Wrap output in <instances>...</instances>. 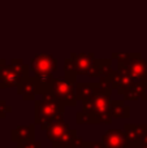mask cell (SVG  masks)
Wrapping results in <instances>:
<instances>
[{
  "mask_svg": "<svg viewBox=\"0 0 147 148\" xmlns=\"http://www.w3.org/2000/svg\"><path fill=\"white\" fill-rule=\"evenodd\" d=\"M102 142L106 148H128L126 136L122 130H108Z\"/></svg>",
  "mask_w": 147,
  "mask_h": 148,
  "instance_id": "obj_8",
  "label": "cell"
},
{
  "mask_svg": "<svg viewBox=\"0 0 147 148\" xmlns=\"http://www.w3.org/2000/svg\"><path fill=\"white\" fill-rule=\"evenodd\" d=\"M147 131V125L146 123H126L124 126V133L128 140V148H137L139 144L141 139Z\"/></svg>",
  "mask_w": 147,
  "mask_h": 148,
  "instance_id": "obj_7",
  "label": "cell"
},
{
  "mask_svg": "<svg viewBox=\"0 0 147 148\" xmlns=\"http://www.w3.org/2000/svg\"><path fill=\"white\" fill-rule=\"evenodd\" d=\"M57 69V61L51 55H36L30 62V70L35 75L52 74Z\"/></svg>",
  "mask_w": 147,
  "mask_h": 148,
  "instance_id": "obj_5",
  "label": "cell"
},
{
  "mask_svg": "<svg viewBox=\"0 0 147 148\" xmlns=\"http://www.w3.org/2000/svg\"><path fill=\"white\" fill-rule=\"evenodd\" d=\"M109 87H107L103 82L98 83H76V94L77 99L80 101H86V100L93 99L100 92L107 91Z\"/></svg>",
  "mask_w": 147,
  "mask_h": 148,
  "instance_id": "obj_6",
  "label": "cell"
},
{
  "mask_svg": "<svg viewBox=\"0 0 147 148\" xmlns=\"http://www.w3.org/2000/svg\"><path fill=\"white\" fill-rule=\"evenodd\" d=\"M111 116L112 118H128L130 116V108L124 100L111 101Z\"/></svg>",
  "mask_w": 147,
  "mask_h": 148,
  "instance_id": "obj_16",
  "label": "cell"
},
{
  "mask_svg": "<svg viewBox=\"0 0 147 148\" xmlns=\"http://www.w3.org/2000/svg\"><path fill=\"white\" fill-rule=\"evenodd\" d=\"M87 148H106L103 144V142H89Z\"/></svg>",
  "mask_w": 147,
  "mask_h": 148,
  "instance_id": "obj_20",
  "label": "cell"
},
{
  "mask_svg": "<svg viewBox=\"0 0 147 148\" xmlns=\"http://www.w3.org/2000/svg\"><path fill=\"white\" fill-rule=\"evenodd\" d=\"M18 95L22 96L23 100H34L35 99V84L33 78H26L21 84L17 86Z\"/></svg>",
  "mask_w": 147,
  "mask_h": 148,
  "instance_id": "obj_15",
  "label": "cell"
},
{
  "mask_svg": "<svg viewBox=\"0 0 147 148\" xmlns=\"http://www.w3.org/2000/svg\"><path fill=\"white\" fill-rule=\"evenodd\" d=\"M111 94L112 90L108 88L107 91L100 92L93 99L82 101L83 112L90 113L95 120V123H106L109 125L112 122L111 116Z\"/></svg>",
  "mask_w": 147,
  "mask_h": 148,
  "instance_id": "obj_2",
  "label": "cell"
},
{
  "mask_svg": "<svg viewBox=\"0 0 147 148\" xmlns=\"http://www.w3.org/2000/svg\"><path fill=\"white\" fill-rule=\"evenodd\" d=\"M76 121H77V123H80V125H93V123H95V120H94V117L90 114V113H86L83 112V110H81V112H78L77 114H76Z\"/></svg>",
  "mask_w": 147,
  "mask_h": 148,
  "instance_id": "obj_18",
  "label": "cell"
},
{
  "mask_svg": "<svg viewBox=\"0 0 147 148\" xmlns=\"http://www.w3.org/2000/svg\"><path fill=\"white\" fill-rule=\"evenodd\" d=\"M54 77L52 74H39L33 77L34 84H35V94L44 95L52 92V84H54Z\"/></svg>",
  "mask_w": 147,
  "mask_h": 148,
  "instance_id": "obj_14",
  "label": "cell"
},
{
  "mask_svg": "<svg viewBox=\"0 0 147 148\" xmlns=\"http://www.w3.org/2000/svg\"><path fill=\"white\" fill-rule=\"evenodd\" d=\"M55 148H72V147H89V142H83L80 136H77V131L70 129L60 140L52 144Z\"/></svg>",
  "mask_w": 147,
  "mask_h": 148,
  "instance_id": "obj_12",
  "label": "cell"
},
{
  "mask_svg": "<svg viewBox=\"0 0 147 148\" xmlns=\"http://www.w3.org/2000/svg\"><path fill=\"white\" fill-rule=\"evenodd\" d=\"M10 112H12V107H9L4 100H0V117H5Z\"/></svg>",
  "mask_w": 147,
  "mask_h": 148,
  "instance_id": "obj_19",
  "label": "cell"
},
{
  "mask_svg": "<svg viewBox=\"0 0 147 148\" xmlns=\"http://www.w3.org/2000/svg\"><path fill=\"white\" fill-rule=\"evenodd\" d=\"M147 88V82H133L130 86L125 87L122 90H119V94L124 96L125 100H129V101H134L138 99H143L145 96V92Z\"/></svg>",
  "mask_w": 147,
  "mask_h": 148,
  "instance_id": "obj_9",
  "label": "cell"
},
{
  "mask_svg": "<svg viewBox=\"0 0 147 148\" xmlns=\"http://www.w3.org/2000/svg\"><path fill=\"white\" fill-rule=\"evenodd\" d=\"M34 134H35L34 125H25V126H18L17 129H14L10 133V135H12L13 143L22 144L26 143V142L34 140Z\"/></svg>",
  "mask_w": 147,
  "mask_h": 148,
  "instance_id": "obj_13",
  "label": "cell"
},
{
  "mask_svg": "<svg viewBox=\"0 0 147 148\" xmlns=\"http://www.w3.org/2000/svg\"><path fill=\"white\" fill-rule=\"evenodd\" d=\"M70 59L74 61L76 68H77V74L78 75H89L94 66V55H86V53H74L72 55Z\"/></svg>",
  "mask_w": 147,
  "mask_h": 148,
  "instance_id": "obj_10",
  "label": "cell"
},
{
  "mask_svg": "<svg viewBox=\"0 0 147 148\" xmlns=\"http://www.w3.org/2000/svg\"><path fill=\"white\" fill-rule=\"evenodd\" d=\"M69 130H70L69 125H68L63 118H60V120H56L55 122H52L51 125L48 126V129L46 130V134H47L48 140L54 144V143H56L57 140H60Z\"/></svg>",
  "mask_w": 147,
  "mask_h": 148,
  "instance_id": "obj_11",
  "label": "cell"
},
{
  "mask_svg": "<svg viewBox=\"0 0 147 148\" xmlns=\"http://www.w3.org/2000/svg\"><path fill=\"white\" fill-rule=\"evenodd\" d=\"M65 105L61 104L56 97L49 94L42 95L41 100L35 101V113H34V122L41 126L42 130L46 131L48 126L56 120H60L64 116Z\"/></svg>",
  "mask_w": 147,
  "mask_h": 148,
  "instance_id": "obj_1",
  "label": "cell"
},
{
  "mask_svg": "<svg viewBox=\"0 0 147 148\" xmlns=\"http://www.w3.org/2000/svg\"><path fill=\"white\" fill-rule=\"evenodd\" d=\"M137 148H147V142H142V140H141Z\"/></svg>",
  "mask_w": 147,
  "mask_h": 148,
  "instance_id": "obj_21",
  "label": "cell"
},
{
  "mask_svg": "<svg viewBox=\"0 0 147 148\" xmlns=\"http://www.w3.org/2000/svg\"><path fill=\"white\" fill-rule=\"evenodd\" d=\"M52 95L65 107H73L77 104L76 84L67 78H55L52 84Z\"/></svg>",
  "mask_w": 147,
  "mask_h": 148,
  "instance_id": "obj_4",
  "label": "cell"
},
{
  "mask_svg": "<svg viewBox=\"0 0 147 148\" xmlns=\"http://www.w3.org/2000/svg\"><path fill=\"white\" fill-rule=\"evenodd\" d=\"M141 140H142V142H147V131H146V134L143 135V138L141 139Z\"/></svg>",
  "mask_w": 147,
  "mask_h": 148,
  "instance_id": "obj_23",
  "label": "cell"
},
{
  "mask_svg": "<svg viewBox=\"0 0 147 148\" xmlns=\"http://www.w3.org/2000/svg\"><path fill=\"white\" fill-rule=\"evenodd\" d=\"M64 72H65V78L68 81H70L72 83L76 84V77L77 74V68H76V64L72 59H67L64 62Z\"/></svg>",
  "mask_w": 147,
  "mask_h": 148,
  "instance_id": "obj_17",
  "label": "cell"
},
{
  "mask_svg": "<svg viewBox=\"0 0 147 148\" xmlns=\"http://www.w3.org/2000/svg\"><path fill=\"white\" fill-rule=\"evenodd\" d=\"M5 66V61L4 60H0V72H1V69Z\"/></svg>",
  "mask_w": 147,
  "mask_h": 148,
  "instance_id": "obj_22",
  "label": "cell"
},
{
  "mask_svg": "<svg viewBox=\"0 0 147 148\" xmlns=\"http://www.w3.org/2000/svg\"><path fill=\"white\" fill-rule=\"evenodd\" d=\"M30 68L23 65L22 60H12L10 65H5L0 72V88H10L21 84L29 78Z\"/></svg>",
  "mask_w": 147,
  "mask_h": 148,
  "instance_id": "obj_3",
  "label": "cell"
}]
</instances>
